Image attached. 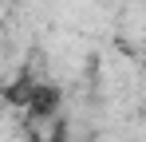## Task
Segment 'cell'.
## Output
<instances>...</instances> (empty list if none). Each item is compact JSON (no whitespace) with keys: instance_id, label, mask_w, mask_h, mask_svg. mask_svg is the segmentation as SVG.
<instances>
[{"instance_id":"6da1fadb","label":"cell","mask_w":146,"mask_h":142,"mask_svg":"<svg viewBox=\"0 0 146 142\" xmlns=\"http://www.w3.org/2000/svg\"><path fill=\"white\" fill-rule=\"evenodd\" d=\"M44 142H59V138H44Z\"/></svg>"}]
</instances>
